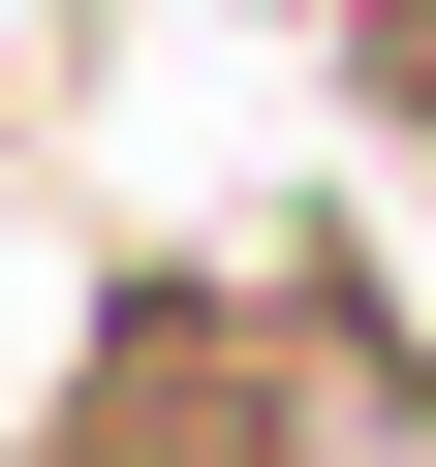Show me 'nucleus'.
Listing matches in <instances>:
<instances>
[{
    "label": "nucleus",
    "mask_w": 436,
    "mask_h": 467,
    "mask_svg": "<svg viewBox=\"0 0 436 467\" xmlns=\"http://www.w3.org/2000/svg\"><path fill=\"white\" fill-rule=\"evenodd\" d=\"M218 343H250V467H436V312L343 187H281L218 250Z\"/></svg>",
    "instance_id": "f257e3e1"
},
{
    "label": "nucleus",
    "mask_w": 436,
    "mask_h": 467,
    "mask_svg": "<svg viewBox=\"0 0 436 467\" xmlns=\"http://www.w3.org/2000/svg\"><path fill=\"white\" fill-rule=\"evenodd\" d=\"M250 32H374V0H250Z\"/></svg>",
    "instance_id": "f03ea898"
}]
</instances>
